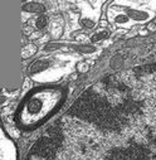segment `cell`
I'll use <instances>...</instances> for the list:
<instances>
[{
  "label": "cell",
  "mask_w": 156,
  "mask_h": 160,
  "mask_svg": "<svg viewBox=\"0 0 156 160\" xmlns=\"http://www.w3.org/2000/svg\"><path fill=\"white\" fill-rule=\"evenodd\" d=\"M25 2H28V0H23V3H25Z\"/></svg>",
  "instance_id": "obj_8"
},
{
  "label": "cell",
  "mask_w": 156,
  "mask_h": 160,
  "mask_svg": "<svg viewBox=\"0 0 156 160\" xmlns=\"http://www.w3.org/2000/svg\"><path fill=\"white\" fill-rule=\"evenodd\" d=\"M108 35V32L107 30H103V32H101V33H96L93 37H92V41L93 42H96V41H100V39H103V38H106Z\"/></svg>",
  "instance_id": "obj_6"
},
{
  "label": "cell",
  "mask_w": 156,
  "mask_h": 160,
  "mask_svg": "<svg viewBox=\"0 0 156 160\" xmlns=\"http://www.w3.org/2000/svg\"><path fill=\"white\" fill-rule=\"evenodd\" d=\"M82 24H83L86 28H92V27L95 25V23H93V22H91V20L88 22V20H86V19H83V20H82Z\"/></svg>",
  "instance_id": "obj_7"
},
{
  "label": "cell",
  "mask_w": 156,
  "mask_h": 160,
  "mask_svg": "<svg viewBox=\"0 0 156 160\" xmlns=\"http://www.w3.org/2000/svg\"><path fill=\"white\" fill-rule=\"evenodd\" d=\"M23 8L25 12H30V13H43L46 10L44 5L39 4V3H28Z\"/></svg>",
  "instance_id": "obj_3"
},
{
  "label": "cell",
  "mask_w": 156,
  "mask_h": 160,
  "mask_svg": "<svg viewBox=\"0 0 156 160\" xmlns=\"http://www.w3.org/2000/svg\"><path fill=\"white\" fill-rule=\"evenodd\" d=\"M62 100L59 88H43L34 92L27 98L22 108V120L27 124H33L44 118Z\"/></svg>",
  "instance_id": "obj_1"
},
{
  "label": "cell",
  "mask_w": 156,
  "mask_h": 160,
  "mask_svg": "<svg viewBox=\"0 0 156 160\" xmlns=\"http://www.w3.org/2000/svg\"><path fill=\"white\" fill-rule=\"evenodd\" d=\"M35 51H37V48H35V46H33V44H29V46H27L24 49H23V58H27V57H30L32 54H34L35 53Z\"/></svg>",
  "instance_id": "obj_5"
},
{
  "label": "cell",
  "mask_w": 156,
  "mask_h": 160,
  "mask_svg": "<svg viewBox=\"0 0 156 160\" xmlns=\"http://www.w3.org/2000/svg\"><path fill=\"white\" fill-rule=\"evenodd\" d=\"M126 12V15L131 19H135V20H139V22H144L149 18V14L146 12H142V10H135V9H125Z\"/></svg>",
  "instance_id": "obj_2"
},
{
  "label": "cell",
  "mask_w": 156,
  "mask_h": 160,
  "mask_svg": "<svg viewBox=\"0 0 156 160\" xmlns=\"http://www.w3.org/2000/svg\"><path fill=\"white\" fill-rule=\"evenodd\" d=\"M47 23H48V18H47L46 15H39V17L37 18L35 25H37L38 29H43V28L47 25Z\"/></svg>",
  "instance_id": "obj_4"
}]
</instances>
